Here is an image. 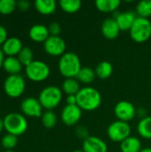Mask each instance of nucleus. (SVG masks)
Here are the masks:
<instances>
[{
	"mask_svg": "<svg viewBox=\"0 0 151 152\" xmlns=\"http://www.w3.org/2000/svg\"><path fill=\"white\" fill-rule=\"evenodd\" d=\"M102 102L101 93L94 87L85 86L77 94V105L85 111L97 110Z\"/></svg>",
	"mask_w": 151,
	"mask_h": 152,
	"instance_id": "1",
	"label": "nucleus"
},
{
	"mask_svg": "<svg viewBox=\"0 0 151 152\" xmlns=\"http://www.w3.org/2000/svg\"><path fill=\"white\" fill-rule=\"evenodd\" d=\"M82 69L79 56L72 52H66L60 57L58 69L65 78H76Z\"/></svg>",
	"mask_w": 151,
	"mask_h": 152,
	"instance_id": "2",
	"label": "nucleus"
},
{
	"mask_svg": "<svg viewBox=\"0 0 151 152\" xmlns=\"http://www.w3.org/2000/svg\"><path fill=\"white\" fill-rule=\"evenodd\" d=\"M62 90L56 86H47L43 88L38 95V100L46 110H53L58 107L62 100Z\"/></svg>",
	"mask_w": 151,
	"mask_h": 152,
	"instance_id": "3",
	"label": "nucleus"
},
{
	"mask_svg": "<svg viewBox=\"0 0 151 152\" xmlns=\"http://www.w3.org/2000/svg\"><path fill=\"white\" fill-rule=\"evenodd\" d=\"M4 126L7 134L16 136L23 134L28 128V121L23 114L17 112L8 113L4 118Z\"/></svg>",
	"mask_w": 151,
	"mask_h": 152,
	"instance_id": "4",
	"label": "nucleus"
},
{
	"mask_svg": "<svg viewBox=\"0 0 151 152\" xmlns=\"http://www.w3.org/2000/svg\"><path fill=\"white\" fill-rule=\"evenodd\" d=\"M131 38L136 43H144L151 37V21L149 19L137 17L129 30Z\"/></svg>",
	"mask_w": 151,
	"mask_h": 152,
	"instance_id": "5",
	"label": "nucleus"
},
{
	"mask_svg": "<svg viewBox=\"0 0 151 152\" xmlns=\"http://www.w3.org/2000/svg\"><path fill=\"white\" fill-rule=\"evenodd\" d=\"M28 78L34 82H43L48 78L51 73L50 67L42 61L34 60L31 63L25 67Z\"/></svg>",
	"mask_w": 151,
	"mask_h": 152,
	"instance_id": "6",
	"label": "nucleus"
},
{
	"mask_svg": "<svg viewBox=\"0 0 151 152\" xmlns=\"http://www.w3.org/2000/svg\"><path fill=\"white\" fill-rule=\"evenodd\" d=\"M25 88V79L20 74L9 75L4 82V93L12 98H17L22 95Z\"/></svg>",
	"mask_w": 151,
	"mask_h": 152,
	"instance_id": "7",
	"label": "nucleus"
},
{
	"mask_svg": "<svg viewBox=\"0 0 151 152\" xmlns=\"http://www.w3.org/2000/svg\"><path fill=\"white\" fill-rule=\"evenodd\" d=\"M132 128L129 123L117 120L112 122L107 128L109 138L114 142H122L126 138L131 136Z\"/></svg>",
	"mask_w": 151,
	"mask_h": 152,
	"instance_id": "8",
	"label": "nucleus"
},
{
	"mask_svg": "<svg viewBox=\"0 0 151 152\" xmlns=\"http://www.w3.org/2000/svg\"><path fill=\"white\" fill-rule=\"evenodd\" d=\"M137 109L128 101H120L114 107V114L117 120L129 123L136 117Z\"/></svg>",
	"mask_w": 151,
	"mask_h": 152,
	"instance_id": "9",
	"label": "nucleus"
},
{
	"mask_svg": "<svg viewBox=\"0 0 151 152\" xmlns=\"http://www.w3.org/2000/svg\"><path fill=\"white\" fill-rule=\"evenodd\" d=\"M65 40L60 36H50L44 42V50L51 56H62L66 53Z\"/></svg>",
	"mask_w": 151,
	"mask_h": 152,
	"instance_id": "10",
	"label": "nucleus"
},
{
	"mask_svg": "<svg viewBox=\"0 0 151 152\" xmlns=\"http://www.w3.org/2000/svg\"><path fill=\"white\" fill-rule=\"evenodd\" d=\"M20 109L24 116L30 118H40L43 115V107L38 99L27 97L20 103Z\"/></svg>",
	"mask_w": 151,
	"mask_h": 152,
	"instance_id": "11",
	"label": "nucleus"
},
{
	"mask_svg": "<svg viewBox=\"0 0 151 152\" xmlns=\"http://www.w3.org/2000/svg\"><path fill=\"white\" fill-rule=\"evenodd\" d=\"M82 112L77 105H66L61 112V119L66 126H73L80 121Z\"/></svg>",
	"mask_w": 151,
	"mask_h": 152,
	"instance_id": "12",
	"label": "nucleus"
},
{
	"mask_svg": "<svg viewBox=\"0 0 151 152\" xmlns=\"http://www.w3.org/2000/svg\"><path fill=\"white\" fill-rule=\"evenodd\" d=\"M137 17L136 12L133 11H116L112 13V18L117 20L121 31H129Z\"/></svg>",
	"mask_w": 151,
	"mask_h": 152,
	"instance_id": "13",
	"label": "nucleus"
},
{
	"mask_svg": "<svg viewBox=\"0 0 151 152\" xmlns=\"http://www.w3.org/2000/svg\"><path fill=\"white\" fill-rule=\"evenodd\" d=\"M101 31L105 38L113 40L119 36L121 30L119 28L117 20L114 18L109 17V18H106L102 21L101 25Z\"/></svg>",
	"mask_w": 151,
	"mask_h": 152,
	"instance_id": "14",
	"label": "nucleus"
},
{
	"mask_svg": "<svg viewBox=\"0 0 151 152\" xmlns=\"http://www.w3.org/2000/svg\"><path fill=\"white\" fill-rule=\"evenodd\" d=\"M82 150L85 152H108V145L102 139L90 135L83 142Z\"/></svg>",
	"mask_w": 151,
	"mask_h": 152,
	"instance_id": "15",
	"label": "nucleus"
},
{
	"mask_svg": "<svg viewBox=\"0 0 151 152\" xmlns=\"http://www.w3.org/2000/svg\"><path fill=\"white\" fill-rule=\"evenodd\" d=\"M23 48L22 42L19 37H10L2 45V50L4 54L7 56H15L18 55L20 50Z\"/></svg>",
	"mask_w": 151,
	"mask_h": 152,
	"instance_id": "16",
	"label": "nucleus"
},
{
	"mask_svg": "<svg viewBox=\"0 0 151 152\" xmlns=\"http://www.w3.org/2000/svg\"><path fill=\"white\" fill-rule=\"evenodd\" d=\"M28 36L31 40L36 43H44L50 37V33L48 27L43 24H35L29 28Z\"/></svg>",
	"mask_w": 151,
	"mask_h": 152,
	"instance_id": "17",
	"label": "nucleus"
},
{
	"mask_svg": "<svg viewBox=\"0 0 151 152\" xmlns=\"http://www.w3.org/2000/svg\"><path fill=\"white\" fill-rule=\"evenodd\" d=\"M3 68L9 75H17L21 71L22 64L17 57L7 56L4 61Z\"/></svg>",
	"mask_w": 151,
	"mask_h": 152,
	"instance_id": "18",
	"label": "nucleus"
},
{
	"mask_svg": "<svg viewBox=\"0 0 151 152\" xmlns=\"http://www.w3.org/2000/svg\"><path fill=\"white\" fill-rule=\"evenodd\" d=\"M34 5L36 11L43 15L53 14L57 7V4L54 0H36Z\"/></svg>",
	"mask_w": 151,
	"mask_h": 152,
	"instance_id": "19",
	"label": "nucleus"
},
{
	"mask_svg": "<svg viewBox=\"0 0 151 152\" xmlns=\"http://www.w3.org/2000/svg\"><path fill=\"white\" fill-rule=\"evenodd\" d=\"M142 149V142L136 136H129L120 143L122 152H140Z\"/></svg>",
	"mask_w": 151,
	"mask_h": 152,
	"instance_id": "20",
	"label": "nucleus"
},
{
	"mask_svg": "<svg viewBox=\"0 0 151 152\" xmlns=\"http://www.w3.org/2000/svg\"><path fill=\"white\" fill-rule=\"evenodd\" d=\"M121 2L119 0H97L95 2L96 8L106 13H113L117 11Z\"/></svg>",
	"mask_w": 151,
	"mask_h": 152,
	"instance_id": "21",
	"label": "nucleus"
},
{
	"mask_svg": "<svg viewBox=\"0 0 151 152\" xmlns=\"http://www.w3.org/2000/svg\"><path fill=\"white\" fill-rule=\"evenodd\" d=\"M94 70H95L96 77L101 80H106L111 77L113 73V66L109 61H103L98 63Z\"/></svg>",
	"mask_w": 151,
	"mask_h": 152,
	"instance_id": "22",
	"label": "nucleus"
},
{
	"mask_svg": "<svg viewBox=\"0 0 151 152\" xmlns=\"http://www.w3.org/2000/svg\"><path fill=\"white\" fill-rule=\"evenodd\" d=\"M81 88L77 78H65L61 84V90L67 95H77Z\"/></svg>",
	"mask_w": 151,
	"mask_h": 152,
	"instance_id": "23",
	"label": "nucleus"
},
{
	"mask_svg": "<svg viewBox=\"0 0 151 152\" xmlns=\"http://www.w3.org/2000/svg\"><path fill=\"white\" fill-rule=\"evenodd\" d=\"M137 132L139 135L146 140L151 139V116L142 118L137 125Z\"/></svg>",
	"mask_w": 151,
	"mask_h": 152,
	"instance_id": "24",
	"label": "nucleus"
},
{
	"mask_svg": "<svg viewBox=\"0 0 151 152\" xmlns=\"http://www.w3.org/2000/svg\"><path fill=\"white\" fill-rule=\"evenodd\" d=\"M76 78L78 80L79 83L85 85H90L96 78L95 70L90 67H82Z\"/></svg>",
	"mask_w": 151,
	"mask_h": 152,
	"instance_id": "25",
	"label": "nucleus"
},
{
	"mask_svg": "<svg viewBox=\"0 0 151 152\" xmlns=\"http://www.w3.org/2000/svg\"><path fill=\"white\" fill-rule=\"evenodd\" d=\"M59 5L62 11L68 13H75L80 10L82 2L80 0H61Z\"/></svg>",
	"mask_w": 151,
	"mask_h": 152,
	"instance_id": "26",
	"label": "nucleus"
},
{
	"mask_svg": "<svg viewBox=\"0 0 151 152\" xmlns=\"http://www.w3.org/2000/svg\"><path fill=\"white\" fill-rule=\"evenodd\" d=\"M138 17L149 19L151 16V0H142L136 5V12Z\"/></svg>",
	"mask_w": 151,
	"mask_h": 152,
	"instance_id": "27",
	"label": "nucleus"
},
{
	"mask_svg": "<svg viewBox=\"0 0 151 152\" xmlns=\"http://www.w3.org/2000/svg\"><path fill=\"white\" fill-rule=\"evenodd\" d=\"M41 121L45 128L52 129L56 126L58 118L56 114L53 110H46L43 113L41 117Z\"/></svg>",
	"mask_w": 151,
	"mask_h": 152,
	"instance_id": "28",
	"label": "nucleus"
},
{
	"mask_svg": "<svg viewBox=\"0 0 151 152\" xmlns=\"http://www.w3.org/2000/svg\"><path fill=\"white\" fill-rule=\"evenodd\" d=\"M33 57H34L33 52H32L31 48H29L28 46H23V48L20 50V52L17 55V58L20 61L22 66H25V67L28 66L29 63H31L34 61Z\"/></svg>",
	"mask_w": 151,
	"mask_h": 152,
	"instance_id": "29",
	"label": "nucleus"
},
{
	"mask_svg": "<svg viewBox=\"0 0 151 152\" xmlns=\"http://www.w3.org/2000/svg\"><path fill=\"white\" fill-rule=\"evenodd\" d=\"M18 142V136L11 134H6L2 137L1 140V144L3 148L6 149L7 151H12Z\"/></svg>",
	"mask_w": 151,
	"mask_h": 152,
	"instance_id": "30",
	"label": "nucleus"
},
{
	"mask_svg": "<svg viewBox=\"0 0 151 152\" xmlns=\"http://www.w3.org/2000/svg\"><path fill=\"white\" fill-rule=\"evenodd\" d=\"M17 7V2L14 0H0V13L7 15L12 13Z\"/></svg>",
	"mask_w": 151,
	"mask_h": 152,
	"instance_id": "31",
	"label": "nucleus"
},
{
	"mask_svg": "<svg viewBox=\"0 0 151 152\" xmlns=\"http://www.w3.org/2000/svg\"><path fill=\"white\" fill-rule=\"evenodd\" d=\"M48 30H49L50 36H60V34L61 32V28L58 22L53 21L49 24Z\"/></svg>",
	"mask_w": 151,
	"mask_h": 152,
	"instance_id": "32",
	"label": "nucleus"
},
{
	"mask_svg": "<svg viewBox=\"0 0 151 152\" xmlns=\"http://www.w3.org/2000/svg\"><path fill=\"white\" fill-rule=\"evenodd\" d=\"M76 135L78 138L83 139L84 141L90 136L88 129L85 126H77L76 128Z\"/></svg>",
	"mask_w": 151,
	"mask_h": 152,
	"instance_id": "33",
	"label": "nucleus"
},
{
	"mask_svg": "<svg viewBox=\"0 0 151 152\" xmlns=\"http://www.w3.org/2000/svg\"><path fill=\"white\" fill-rule=\"evenodd\" d=\"M8 33L6 28L3 26L0 25V45H3L4 43L6 41V39L8 38Z\"/></svg>",
	"mask_w": 151,
	"mask_h": 152,
	"instance_id": "34",
	"label": "nucleus"
},
{
	"mask_svg": "<svg viewBox=\"0 0 151 152\" xmlns=\"http://www.w3.org/2000/svg\"><path fill=\"white\" fill-rule=\"evenodd\" d=\"M17 7L20 11H27L30 7V3L28 0H20L19 2H17Z\"/></svg>",
	"mask_w": 151,
	"mask_h": 152,
	"instance_id": "35",
	"label": "nucleus"
},
{
	"mask_svg": "<svg viewBox=\"0 0 151 152\" xmlns=\"http://www.w3.org/2000/svg\"><path fill=\"white\" fill-rule=\"evenodd\" d=\"M67 105H77V95H67Z\"/></svg>",
	"mask_w": 151,
	"mask_h": 152,
	"instance_id": "36",
	"label": "nucleus"
},
{
	"mask_svg": "<svg viewBox=\"0 0 151 152\" xmlns=\"http://www.w3.org/2000/svg\"><path fill=\"white\" fill-rule=\"evenodd\" d=\"M136 116L140 117L141 119H142V118H144L148 117V115H147V110H146L144 108H139V109H137Z\"/></svg>",
	"mask_w": 151,
	"mask_h": 152,
	"instance_id": "37",
	"label": "nucleus"
},
{
	"mask_svg": "<svg viewBox=\"0 0 151 152\" xmlns=\"http://www.w3.org/2000/svg\"><path fill=\"white\" fill-rule=\"evenodd\" d=\"M4 53L2 50V48H0V69L3 68V64H4Z\"/></svg>",
	"mask_w": 151,
	"mask_h": 152,
	"instance_id": "38",
	"label": "nucleus"
},
{
	"mask_svg": "<svg viewBox=\"0 0 151 152\" xmlns=\"http://www.w3.org/2000/svg\"><path fill=\"white\" fill-rule=\"evenodd\" d=\"M3 129H4V119H2L0 118V133L3 131Z\"/></svg>",
	"mask_w": 151,
	"mask_h": 152,
	"instance_id": "39",
	"label": "nucleus"
},
{
	"mask_svg": "<svg viewBox=\"0 0 151 152\" xmlns=\"http://www.w3.org/2000/svg\"><path fill=\"white\" fill-rule=\"evenodd\" d=\"M140 152H151V148H143Z\"/></svg>",
	"mask_w": 151,
	"mask_h": 152,
	"instance_id": "40",
	"label": "nucleus"
},
{
	"mask_svg": "<svg viewBox=\"0 0 151 152\" xmlns=\"http://www.w3.org/2000/svg\"><path fill=\"white\" fill-rule=\"evenodd\" d=\"M73 152H85L83 150H76V151H74Z\"/></svg>",
	"mask_w": 151,
	"mask_h": 152,
	"instance_id": "41",
	"label": "nucleus"
},
{
	"mask_svg": "<svg viewBox=\"0 0 151 152\" xmlns=\"http://www.w3.org/2000/svg\"><path fill=\"white\" fill-rule=\"evenodd\" d=\"M4 152H14L13 151H4Z\"/></svg>",
	"mask_w": 151,
	"mask_h": 152,
	"instance_id": "42",
	"label": "nucleus"
}]
</instances>
